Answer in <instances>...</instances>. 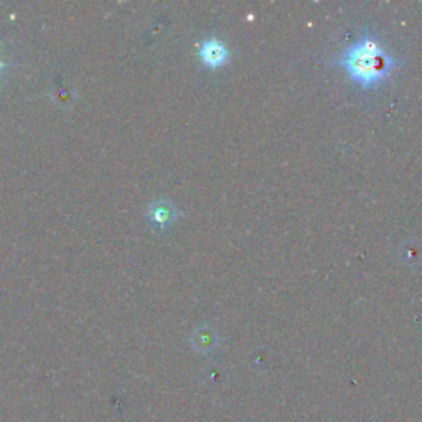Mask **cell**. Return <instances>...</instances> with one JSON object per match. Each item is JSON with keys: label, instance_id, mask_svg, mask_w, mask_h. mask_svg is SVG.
Here are the masks:
<instances>
[{"label": "cell", "instance_id": "3957f363", "mask_svg": "<svg viewBox=\"0 0 422 422\" xmlns=\"http://www.w3.org/2000/svg\"><path fill=\"white\" fill-rule=\"evenodd\" d=\"M177 216L178 211L175 210V206L167 200H156L151 205V208H148V218H151V221L156 223V225L160 228L172 225V223L177 220Z\"/></svg>", "mask_w": 422, "mask_h": 422}, {"label": "cell", "instance_id": "6da1fadb", "mask_svg": "<svg viewBox=\"0 0 422 422\" xmlns=\"http://www.w3.org/2000/svg\"><path fill=\"white\" fill-rule=\"evenodd\" d=\"M336 64L344 66L355 83L361 88H375L399 66L401 59L386 52L378 38L370 30H365L339 58Z\"/></svg>", "mask_w": 422, "mask_h": 422}, {"label": "cell", "instance_id": "7a4b0ae2", "mask_svg": "<svg viewBox=\"0 0 422 422\" xmlns=\"http://www.w3.org/2000/svg\"><path fill=\"white\" fill-rule=\"evenodd\" d=\"M198 54H200L201 61L208 64V66L218 68L228 61L230 49H228L226 43L220 38H206L200 43Z\"/></svg>", "mask_w": 422, "mask_h": 422}]
</instances>
